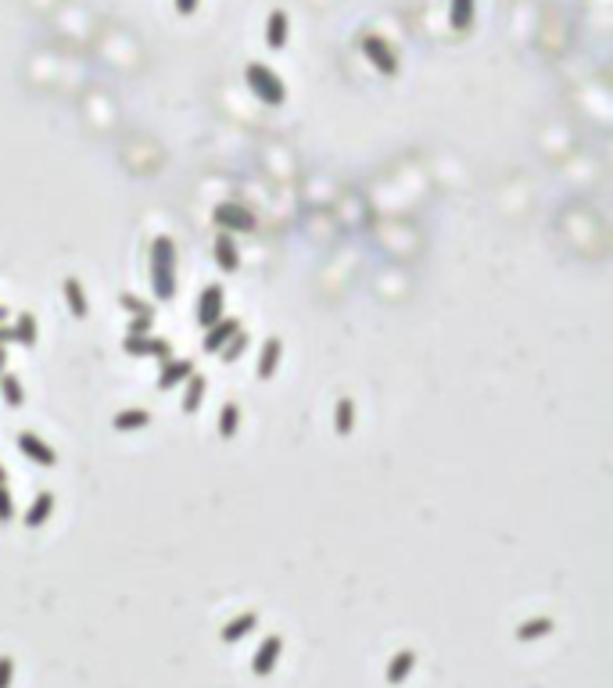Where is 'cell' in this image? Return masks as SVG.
I'll use <instances>...</instances> for the list:
<instances>
[{"mask_svg":"<svg viewBox=\"0 0 613 688\" xmlns=\"http://www.w3.org/2000/svg\"><path fill=\"white\" fill-rule=\"evenodd\" d=\"M194 373V362L191 358H165L162 362V373H158V391H173V387H183V380Z\"/></svg>","mask_w":613,"mask_h":688,"instance_id":"11","label":"cell"},{"mask_svg":"<svg viewBox=\"0 0 613 688\" xmlns=\"http://www.w3.org/2000/svg\"><path fill=\"white\" fill-rule=\"evenodd\" d=\"M288 40H291V18H288V11L277 7L266 18V43H270V50H284Z\"/></svg>","mask_w":613,"mask_h":688,"instance_id":"12","label":"cell"},{"mask_svg":"<svg viewBox=\"0 0 613 688\" xmlns=\"http://www.w3.org/2000/svg\"><path fill=\"white\" fill-rule=\"evenodd\" d=\"M14 520V502H11V488L0 484V524H11Z\"/></svg>","mask_w":613,"mask_h":688,"instance_id":"28","label":"cell"},{"mask_svg":"<svg viewBox=\"0 0 613 688\" xmlns=\"http://www.w3.org/2000/svg\"><path fill=\"white\" fill-rule=\"evenodd\" d=\"M4 369H7V351L0 348V373H4Z\"/></svg>","mask_w":613,"mask_h":688,"instance_id":"33","label":"cell"},{"mask_svg":"<svg viewBox=\"0 0 613 688\" xmlns=\"http://www.w3.org/2000/svg\"><path fill=\"white\" fill-rule=\"evenodd\" d=\"M11 678H14V660L0 657V688H11Z\"/></svg>","mask_w":613,"mask_h":688,"instance_id":"30","label":"cell"},{"mask_svg":"<svg viewBox=\"0 0 613 688\" xmlns=\"http://www.w3.org/2000/svg\"><path fill=\"white\" fill-rule=\"evenodd\" d=\"M61 295H65V305H68V313H72L76 320H86V316H90V298H86V287H83L76 277H65Z\"/></svg>","mask_w":613,"mask_h":688,"instance_id":"14","label":"cell"},{"mask_svg":"<svg viewBox=\"0 0 613 688\" xmlns=\"http://www.w3.org/2000/svg\"><path fill=\"white\" fill-rule=\"evenodd\" d=\"M119 305H122L129 316H151V320H155V305H151V302H144L140 295L122 291V295H119Z\"/></svg>","mask_w":613,"mask_h":688,"instance_id":"27","label":"cell"},{"mask_svg":"<svg viewBox=\"0 0 613 688\" xmlns=\"http://www.w3.org/2000/svg\"><path fill=\"white\" fill-rule=\"evenodd\" d=\"M122 351L133 355V358H158V362L173 358V344L165 341V338H158V334H126L122 338Z\"/></svg>","mask_w":613,"mask_h":688,"instance_id":"4","label":"cell"},{"mask_svg":"<svg viewBox=\"0 0 613 688\" xmlns=\"http://www.w3.org/2000/svg\"><path fill=\"white\" fill-rule=\"evenodd\" d=\"M50 513H54V491H40L36 498H32V506L25 509V516H22V524L25 527H43L47 520H50Z\"/></svg>","mask_w":613,"mask_h":688,"instance_id":"16","label":"cell"},{"mask_svg":"<svg viewBox=\"0 0 613 688\" xmlns=\"http://www.w3.org/2000/svg\"><path fill=\"white\" fill-rule=\"evenodd\" d=\"M4 320H7V309H4V305H0V323H4Z\"/></svg>","mask_w":613,"mask_h":688,"instance_id":"35","label":"cell"},{"mask_svg":"<svg viewBox=\"0 0 613 688\" xmlns=\"http://www.w3.org/2000/svg\"><path fill=\"white\" fill-rule=\"evenodd\" d=\"M0 398H4L11 409H22V405H25V387H22L18 373H11V369L0 373Z\"/></svg>","mask_w":613,"mask_h":688,"instance_id":"22","label":"cell"},{"mask_svg":"<svg viewBox=\"0 0 613 688\" xmlns=\"http://www.w3.org/2000/svg\"><path fill=\"white\" fill-rule=\"evenodd\" d=\"M126 334H155V320H151V316H133L129 327H126Z\"/></svg>","mask_w":613,"mask_h":688,"instance_id":"29","label":"cell"},{"mask_svg":"<svg viewBox=\"0 0 613 688\" xmlns=\"http://www.w3.org/2000/svg\"><path fill=\"white\" fill-rule=\"evenodd\" d=\"M198 4H201V0H176V11H180V14H194Z\"/></svg>","mask_w":613,"mask_h":688,"instance_id":"31","label":"cell"},{"mask_svg":"<svg viewBox=\"0 0 613 688\" xmlns=\"http://www.w3.org/2000/svg\"><path fill=\"white\" fill-rule=\"evenodd\" d=\"M227 316V291L219 284H209L201 295H198V327L209 331L212 323H219Z\"/></svg>","mask_w":613,"mask_h":688,"instance_id":"6","label":"cell"},{"mask_svg":"<svg viewBox=\"0 0 613 688\" xmlns=\"http://www.w3.org/2000/svg\"><path fill=\"white\" fill-rule=\"evenodd\" d=\"M18 452H22L29 463H36V466H47V470L58 466V452H54L36 430H22V434H18Z\"/></svg>","mask_w":613,"mask_h":688,"instance_id":"7","label":"cell"},{"mask_svg":"<svg viewBox=\"0 0 613 688\" xmlns=\"http://www.w3.org/2000/svg\"><path fill=\"white\" fill-rule=\"evenodd\" d=\"M176 266H180V259H176L173 237H155V244H151V291H155V302H162V305H169L180 291Z\"/></svg>","mask_w":613,"mask_h":688,"instance_id":"1","label":"cell"},{"mask_svg":"<svg viewBox=\"0 0 613 688\" xmlns=\"http://www.w3.org/2000/svg\"><path fill=\"white\" fill-rule=\"evenodd\" d=\"M280 653H284V639H280V635L262 639V646H259V649H255V657H252V671H255L259 678L273 675V667L280 664Z\"/></svg>","mask_w":613,"mask_h":688,"instance_id":"8","label":"cell"},{"mask_svg":"<svg viewBox=\"0 0 613 688\" xmlns=\"http://www.w3.org/2000/svg\"><path fill=\"white\" fill-rule=\"evenodd\" d=\"M255 628H259V613H241V617H234V621L219 631V639H223L227 646H237V642H241V639H248Z\"/></svg>","mask_w":613,"mask_h":688,"instance_id":"19","label":"cell"},{"mask_svg":"<svg viewBox=\"0 0 613 688\" xmlns=\"http://www.w3.org/2000/svg\"><path fill=\"white\" fill-rule=\"evenodd\" d=\"M111 427L119 434H133V430H147L151 427V412L147 409H122L111 416Z\"/></svg>","mask_w":613,"mask_h":688,"instance_id":"18","label":"cell"},{"mask_svg":"<svg viewBox=\"0 0 613 688\" xmlns=\"http://www.w3.org/2000/svg\"><path fill=\"white\" fill-rule=\"evenodd\" d=\"M7 341H14V334H11V327H7V323H0V348H4Z\"/></svg>","mask_w":613,"mask_h":688,"instance_id":"32","label":"cell"},{"mask_svg":"<svg viewBox=\"0 0 613 688\" xmlns=\"http://www.w3.org/2000/svg\"><path fill=\"white\" fill-rule=\"evenodd\" d=\"M413 667H416V653H409V649L395 653L391 664H387V682H391V685H402V682L413 675Z\"/></svg>","mask_w":613,"mask_h":688,"instance_id":"23","label":"cell"},{"mask_svg":"<svg viewBox=\"0 0 613 688\" xmlns=\"http://www.w3.org/2000/svg\"><path fill=\"white\" fill-rule=\"evenodd\" d=\"M477 18V0H449V25L456 32H470Z\"/></svg>","mask_w":613,"mask_h":688,"instance_id":"17","label":"cell"},{"mask_svg":"<svg viewBox=\"0 0 613 688\" xmlns=\"http://www.w3.org/2000/svg\"><path fill=\"white\" fill-rule=\"evenodd\" d=\"M333 430L341 437H348L355 430V401L351 398H337V409H333Z\"/></svg>","mask_w":613,"mask_h":688,"instance_id":"24","label":"cell"},{"mask_svg":"<svg viewBox=\"0 0 613 688\" xmlns=\"http://www.w3.org/2000/svg\"><path fill=\"white\" fill-rule=\"evenodd\" d=\"M212 223L219 226V230H227V234H234V230H241V234H255V216L241 205V201H223V205H216L212 208Z\"/></svg>","mask_w":613,"mask_h":688,"instance_id":"3","label":"cell"},{"mask_svg":"<svg viewBox=\"0 0 613 688\" xmlns=\"http://www.w3.org/2000/svg\"><path fill=\"white\" fill-rule=\"evenodd\" d=\"M205 391H209L205 376H201V373H191V376L183 380V401H180V409H183L187 416H194V412L201 409V401H205Z\"/></svg>","mask_w":613,"mask_h":688,"instance_id":"15","label":"cell"},{"mask_svg":"<svg viewBox=\"0 0 613 688\" xmlns=\"http://www.w3.org/2000/svg\"><path fill=\"white\" fill-rule=\"evenodd\" d=\"M216 430H219V437H223V441L237 437V430H241V405H237V401H223Z\"/></svg>","mask_w":613,"mask_h":688,"instance_id":"21","label":"cell"},{"mask_svg":"<svg viewBox=\"0 0 613 688\" xmlns=\"http://www.w3.org/2000/svg\"><path fill=\"white\" fill-rule=\"evenodd\" d=\"M553 631V621L549 617H538V621H524L520 628H517V639L520 642H535V639H542V635H549Z\"/></svg>","mask_w":613,"mask_h":688,"instance_id":"25","label":"cell"},{"mask_svg":"<svg viewBox=\"0 0 613 688\" xmlns=\"http://www.w3.org/2000/svg\"><path fill=\"white\" fill-rule=\"evenodd\" d=\"M237 331H241V323H237L234 316H223L219 323H212V327L205 331V341H201V351H205V355H212V351L219 355V351H223V344L230 341V338H234Z\"/></svg>","mask_w":613,"mask_h":688,"instance_id":"10","label":"cell"},{"mask_svg":"<svg viewBox=\"0 0 613 688\" xmlns=\"http://www.w3.org/2000/svg\"><path fill=\"white\" fill-rule=\"evenodd\" d=\"M244 83H248V90H252L262 104H270V108H280V104L288 101L284 79H280L270 65H262V61H252V65L244 68Z\"/></svg>","mask_w":613,"mask_h":688,"instance_id":"2","label":"cell"},{"mask_svg":"<svg viewBox=\"0 0 613 688\" xmlns=\"http://www.w3.org/2000/svg\"><path fill=\"white\" fill-rule=\"evenodd\" d=\"M280 358H284V341L280 338H270L259 351V366H255V376L259 380H273L277 369H280Z\"/></svg>","mask_w":613,"mask_h":688,"instance_id":"13","label":"cell"},{"mask_svg":"<svg viewBox=\"0 0 613 688\" xmlns=\"http://www.w3.org/2000/svg\"><path fill=\"white\" fill-rule=\"evenodd\" d=\"M0 484H7V470H4V463H0Z\"/></svg>","mask_w":613,"mask_h":688,"instance_id":"34","label":"cell"},{"mask_svg":"<svg viewBox=\"0 0 613 688\" xmlns=\"http://www.w3.org/2000/svg\"><path fill=\"white\" fill-rule=\"evenodd\" d=\"M248 344H252V338H248L244 331H237V334H234L230 341L223 344V351H219V358H223L227 366H230V362H237V358H241V355L248 351Z\"/></svg>","mask_w":613,"mask_h":688,"instance_id":"26","label":"cell"},{"mask_svg":"<svg viewBox=\"0 0 613 688\" xmlns=\"http://www.w3.org/2000/svg\"><path fill=\"white\" fill-rule=\"evenodd\" d=\"M362 57L380 72V75H398V57H395V50H391V43H384V36H377V32H369V36H362Z\"/></svg>","mask_w":613,"mask_h":688,"instance_id":"5","label":"cell"},{"mask_svg":"<svg viewBox=\"0 0 613 688\" xmlns=\"http://www.w3.org/2000/svg\"><path fill=\"white\" fill-rule=\"evenodd\" d=\"M11 334H14V344H22V348H36V344H40V327H36V316H32V313H18V320H14V327H11Z\"/></svg>","mask_w":613,"mask_h":688,"instance_id":"20","label":"cell"},{"mask_svg":"<svg viewBox=\"0 0 613 688\" xmlns=\"http://www.w3.org/2000/svg\"><path fill=\"white\" fill-rule=\"evenodd\" d=\"M212 255H216V266H219L223 273H237V269H241V251H237L234 234L219 230L216 241H212Z\"/></svg>","mask_w":613,"mask_h":688,"instance_id":"9","label":"cell"}]
</instances>
